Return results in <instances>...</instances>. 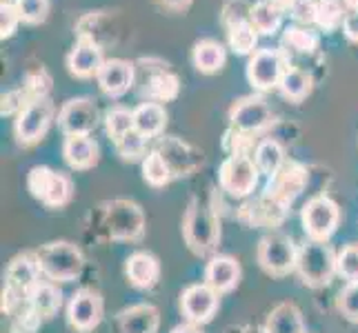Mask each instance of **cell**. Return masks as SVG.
Instances as JSON below:
<instances>
[{"mask_svg": "<svg viewBox=\"0 0 358 333\" xmlns=\"http://www.w3.org/2000/svg\"><path fill=\"white\" fill-rule=\"evenodd\" d=\"M54 120V105L47 101V98H41V101H34L24 107L20 114L16 116V138L20 145L29 147L36 145L43 135L47 133L49 125Z\"/></svg>", "mask_w": 358, "mask_h": 333, "instance_id": "8", "label": "cell"}, {"mask_svg": "<svg viewBox=\"0 0 358 333\" xmlns=\"http://www.w3.org/2000/svg\"><path fill=\"white\" fill-rule=\"evenodd\" d=\"M18 16L27 24H38L49 14V0H20L16 5Z\"/></svg>", "mask_w": 358, "mask_h": 333, "instance_id": "40", "label": "cell"}, {"mask_svg": "<svg viewBox=\"0 0 358 333\" xmlns=\"http://www.w3.org/2000/svg\"><path fill=\"white\" fill-rule=\"evenodd\" d=\"M36 260L41 265L43 276L54 280V282H71L80 276L83 271V253L76 244L58 240V242H49L41 246L36 251Z\"/></svg>", "mask_w": 358, "mask_h": 333, "instance_id": "3", "label": "cell"}, {"mask_svg": "<svg viewBox=\"0 0 358 333\" xmlns=\"http://www.w3.org/2000/svg\"><path fill=\"white\" fill-rule=\"evenodd\" d=\"M105 65L103 49L92 36H80L76 47L67 56V67L76 78H92L98 76V71Z\"/></svg>", "mask_w": 358, "mask_h": 333, "instance_id": "17", "label": "cell"}, {"mask_svg": "<svg viewBox=\"0 0 358 333\" xmlns=\"http://www.w3.org/2000/svg\"><path fill=\"white\" fill-rule=\"evenodd\" d=\"M285 63H282V56L274 49H261L256 52L247 65V78L254 84L256 89H271L280 84L282 73H285Z\"/></svg>", "mask_w": 358, "mask_h": 333, "instance_id": "14", "label": "cell"}, {"mask_svg": "<svg viewBox=\"0 0 358 333\" xmlns=\"http://www.w3.org/2000/svg\"><path fill=\"white\" fill-rule=\"evenodd\" d=\"M271 122V109L263 98L252 96L241 101L236 107L231 109V127L236 133L250 135L265 129Z\"/></svg>", "mask_w": 358, "mask_h": 333, "instance_id": "15", "label": "cell"}, {"mask_svg": "<svg viewBox=\"0 0 358 333\" xmlns=\"http://www.w3.org/2000/svg\"><path fill=\"white\" fill-rule=\"evenodd\" d=\"M98 84H101L103 94L118 98L122 94H127L129 87L134 84V65L127 60H105V65L101 67L96 76Z\"/></svg>", "mask_w": 358, "mask_h": 333, "instance_id": "18", "label": "cell"}, {"mask_svg": "<svg viewBox=\"0 0 358 333\" xmlns=\"http://www.w3.org/2000/svg\"><path fill=\"white\" fill-rule=\"evenodd\" d=\"M158 311L152 304H136L120 313L122 333H156L158 331Z\"/></svg>", "mask_w": 358, "mask_h": 333, "instance_id": "23", "label": "cell"}, {"mask_svg": "<svg viewBox=\"0 0 358 333\" xmlns=\"http://www.w3.org/2000/svg\"><path fill=\"white\" fill-rule=\"evenodd\" d=\"M336 306L350 323H358V282H348L336 298Z\"/></svg>", "mask_w": 358, "mask_h": 333, "instance_id": "39", "label": "cell"}, {"mask_svg": "<svg viewBox=\"0 0 358 333\" xmlns=\"http://www.w3.org/2000/svg\"><path fill=\"white\" fill-rule=\"evenodd\" d=\"M267 3H269V5H274V7H278V9L282 11V9H289L294 0H267Z\"/></svg>", "mask_w": 358, "mask_h": 333, "instance_id": "46", "label": "cell"}, {"mask_svg": "<svg viewBox=\"0 0 358 333\" xmlns=\"http://www.w3.org/2000/svg\"><path fill=\"white\" fill-rule=\"evenodd\" d=\"M160 156L165 158V163L169 165L171 174L174 176H185L196 167V154L189 145H185L176 138H167L163 140V145L156 149Z\"/></svg>", "mask_w": 358, "mask_h": 333, "instance_id": "22", "label": "cell"}, {"mask_svg": "<svg viewBox=\"0 0 358 333\" xmlns=\"http://www.w3.org/2000/svg\"><path fill=\"white\" fill-rule=\"evenodd\" d=\"M343 5L341 0H318L316 5V22L323 29H334L343 22Z\"/></svg>", "mask_w": 358, "mask_h": 333, "instance_id": "38", "label": "cell"}, {"mask_svg": "<svg viewBox=\"0 0 358 333\" xmlns=\"http://www.w3.org/2000/svg\"><path fill=\"white\" fill-rule=\"evenodd\" d=\"M18 22H20V16H18V9L14 5L0 7V34H3V38H9V36L16 31Z\"/></svg>", "mask_w": 358, "mask_h": 333, "instance_id": "42", "label": "cell"}, {"mask_svg": "<svg viewBox=\"0 0 358 333\" xmlns=\"http://www.w3.org/2000/svg\"><path fill=\"white\" fill-rule=\"evenodd\" d=\"M63 156L71 169H92L98 163V145L90 135H67L63 142Z\"/></svg>", "mask_w": 358, "mask_h": 333, "instance_id": "21", "label": "cell"}, {"mask_svg": "<svg viewBox=\"0 0 358 333\" xmlns=\"http://www.w3.org/2000/svg\"><path fill=\"white\" fill-rule=\"evenodd\" d=\"M265 333H305V323H303L301 309L292 302L278 304L267 318Z\"/></svg>", "mask_w": 358, "mask_h": 333, "instance_id": "24", "label": "cell"}, {"mask_svg": "<svg viewBox=\"0 0 358 333\" xmlns=\"http://www.w3.org/2000/svg\"><path fill=\"white\" fill-rule=\"evenodd\" d=\"M303 229L310 236V240H323L327 242L331 233L336 231L338 220H341V209L338 205L327 198V195H316L303 207Z\"/></svg>", "mask_w": 358, "mask_h": 333, "instance_id": "6", "label": "cell"}, {"mask_svg": "<svg viewBox=\"0 0 358 333\" xmlns=\"http://www.w3.org/2000/svg\"><path fill=\"white\" fill-rule=\"evenodd\" d=\"M27 302L41 320H49L58 313L60 302H63V293H60L58 287L52 285V282H41V285L29 293Z\"/></svg>", "mask_w": 358, "mask_h": 333, "instance_id": "26", "label": "cell"}, {"mask_svg": "<svg viewBox=\"0 0 358 333\" xmlns=\"http://www.w3.org/2000/svg\"><path fill=\"white\" fill-rule=\"evenodd\" d=\"M147 135H143L138 129H131L129 133H125L116 145V149L120 154V158L125 160H141L147 156Z\"/></svg>", "mask_w": 358, "mask_h": 333, "instance_id": "35", "label": "cell"}, {"mask_svg": "<svg viewBox=\"0 0 358 333\" xmlns=\"http://www.w3.org/2000/svg\"><path fill=\"white\" fill-rule=\"evenodd\" d=\"M229 45L236 54L241 56H247L254 52V47L258 43V31L254 29V24L250 18L245 20H236L229 24Z\"/></svg>", "mask_w": 358, "mask_h": 333, "instance_id": "31", "label": "cell"}, {"mask_svg": "<svg viewBox=\"0 0 358 333\" xmlns=\"http://www.w3.org/2000/svg\"><path fill=\"white\" fill-rule=\"evenodd\" d=\"M98 125V107L92 98H71L58 111V127L65 135H90Z\"/></svg>", "mask_w": 358, "mask_h": 333, "instance_id": "10", "label": "cell"}, {"mask_svg": "<svg viewBox=\"0 0 358 333\" xmlns=\"http://www.w3.org/2000/svg\"><path fill=\"white\" fill-rule=\"evenodd\" d=\"M171 333H203L199 325H192V323H185V325H178L171 329Z\"/></svg>", "mask_w": 358, "mask_h": 333, "instance_id": "44", "label": "cell"}, {"mask_svg": "<svg viewBox=\"0 0 358 333\" xmlns=\"http://www.w3.org/2000/svg\"><path fill=\"white\" fill-rule=\"evenodd\" d=\"M107 229L114 240H138L145 231V216L138 205L114 200L107 205Z\"/></svg>", "mask_w": 358, "mask_h": 333, "instance_id": "9", "label": "cell"}, {"mask_svg": "<svg viewBox=\"0 0 358 333\" xmlns=\"http://www.w3.org/2000/svg\"><path fill=\"white\" fill-rule=\"evenodd\" d=\"M218 291L203 282V285H189L180 295V309L182 316L192 325H205L218 311Z\"/></svg>", "mask_w": 358, "mask_h": 333, "instance_id": "11", "label": "cell"}, {"mask_svg": "<svg viewBox=\"0 0 358 333\" xmlns=\"http://www.w3.org/2000/svg\"><path fill=\"white\" fill-rule=\"evenodd\" d=\"M296 274L307 287H327L336 271V253L323 240H307L296 258Z\"/></svg>", "mask_w": 358, "mask_h": 333, "instance_id": "1", "label": "cell"}, {"mask_svg": "<svg viewBox=\"0 0 358 333\" xmlns=\"http://www.w3.org/2000/svg\"><path fill=\"white\" fill-rule=\"evenodd\" d=\"M194 65L201 73H216L225 65V49L216 40H201L194 47Z\"/></svg>", "mask_w": 358, "mask_h": 333, "instance_id": "29", "label": "cell"}, {"mask_svg": "<svg viewBox=\"0 0 358 333\" xmlns=\"http://www.w3.org/2000/svg\"><path fill=\"white\" fill-rule=\"evenodd\" d=\"M105 129L109 133V138H112L114 142H118L122 135L129 133L131 129H136V125H134V111H129L125 107H114L112 111H107Z\"/></svg>", "mask_w": 358, "mask_h": 333, "instance_id": "34", "label": "cell"}, {"mask_svg": "<svg viewBox=\"0 0 358 333\" xmlns=\"http://www.w3.org/2000/svg\"><path fill=\"white\" fill-rule=\"evenodd\" d=\"M278 87L285 98H289V101H294V103H301L312 89V78L299 67H287L285 73H282Z\"/></svg>", "mask_w": 358, "mask_h": 333, "instance_id": "30", "label": "cell"}, {"mask_svg": "<svg viewBox=\"0 0 358 333\" xmlns=\"http://www.w3.org/2000/svg\"><path fill=\"white\" fill-rule=\"evenodd\" d=\"M27 187L34 198H38L43 205L54 209L67 205L73 191L71 180L65 174H58V171L49 167H34L27 176Z\"/></svg>", "mask_w": 358, "mask_h": 333, "instance_id": "4", "label": "cell"}, {"mask_svg": "<svg viewBox=\"0 0 358 333\" xmlns=\"http://www.w3.org/2000/svg\"><path fill=\"white\" fill-rule=\"evenodd\" d=\"M254 163L258 167L261 174H265L267 178L276 176L278 171L285 167V151L276 140H263L256 147L254 154Z\"/></svg>", "mask_w": 358, "mask_h": 333, "instance_id": "27", "label": "cell"}, {"mask_svg": "<svg viewBox=\"0 0 358 333\" xmlns=\"http://www.w3.org/2000/svg\"><path fill=\"white\" fill-rule=\"evenodd\" d=\"M258 167L256 163L245 154H234L229 156L223 165H220V187H223L234 198H245L250 195L256 184H258Z\"/></svg>", "mask_w": 358, "mask_h": 333, "instance_id": "5", "label": "cell"}, {"mask_svg": "<svg viewBox=\"0 0 358 333\" xmlns=\"http://www.w3.org/2000/svg\"><path fill=\"white\" fill-rule=\"evenodd\" d=\"M307 184V171L296 165V163H289L285 165L276 176H271L267 187H265V198H269L271 202H276L280 207H287L296 200V195H299Z\"/></svg>", "mask_w": 358, "mask_h": 333, "instance_id": "12", "label": "cell"}, {"mask_svg": "<svg viewBox=\"0 0 358 333\" xmlns=\"http://www.w3.org/2000/svg\"><path fill=\"white\" fill-rule=\"evenodd\" d=\"M178 87L180 84L174 73H169L167 69H160L145 82V94L150 98V103H167V101H174L178 96Z\"/></svg>", "mask_w": 358, "mask_h": 333, "instance_id": "28", "label": "cell"}, {"mask_svg": "<svg viewBox=\"0 0 358 333\" xmlns=\"http://www.w3.org/2000/svg\"><path fill=\"white\" fill-rule=\"evenodd\" d=\"M125 274L129 285L136 289H152L160 278V265L158 260L147 251H136L127 258Z\"/></svg>", "mask_w": 358, "mask_h": 333, "instance_id": "20", "label": "cell"}, {"mask_svg": "<svg viewBox=\"0 0 358 333\" xmlns=\"http://www.w3.org/2000/svg\"><path fill=\"white\" fill-rule=\"evenodd\" d=\"M182 236L194 253L199 256L212 253L220 240V225L214 214V207H207L201 200H194L182 220Z\"/></svg>", "mask_w": 358, "mask_h": 333, "instance_id": "2", "label": "cell"}, {"mask_svg": "<svg viewBox=\"0 0 358 333\" xmlns=\"http://www.w3.org/2000/svg\"><path fill=\"white\" fill-rule=\"evenodd\" d=\"M343 31L345 36L352 40V43H358V9H352L345 14L343 18Z\"/></svg>", "mask_w": 358, "mask_h": 333, "instance_id": "43", "label": "cell"}, {"mask_svg": "<svg viewBox=\"0 0 358 333\" xmlns=\"http://www.w3.org/2000/svg\"><path fill=\"white\" fill-rule=\"evenodd\" d=\"M296 258L299 249L282 233L265 236L258 244V262L269 276H287L289 271H296Z\"/></svg>", "mask_w": 358, "mask_h": 333, "instance_id": "7", "label": "cell"}, {"mask_svg": "<svg viewBox=\"0 0 358 333\" xmlns=\"http://www.w3.org/2000/svg\"><path fill=\"white\" fill-rule=\"evenodd\" d=\"M336 271L348 282H358V242L343 246V251L336 256Z\"/></svg>", "mask_w": 358, "mask_h": 333, "instance_id": "37", "label": "cell"}, {"mask_svg": "<svg viewBox=\"0 0 358 333\" xmlns=\"http://www.w3.org/2000/svg\"><path fill=\"white\" fill-rule=\"evenodd\" d=\"M343 5L352 11V9H358V0H343Z\"/></svg>", "mask_w": 358, "mask_h": 333, "instance_id": "47", "label": "cell"}, {"mask_svg": "<svg viewBox=\"0 0 358 333\" xmlns=\"http://www.w3.org/2000/svg\"><path fill=\"white\" fill-rule=\"evenodd\" d=\"M143 178L152 184V187H165V184L174 178L165 158L158 151H150L143 158Z\"/></svg>", "mask_w": 358, "mask_h": 333, "instance_id": "33", "label": "cell"}, {"mask_svg": "<svg viewBox=\"0 0 358 333\" xmlns=\"http://www.w3.org/2000/svg\"><path fill=\"white\" fill-rule=\"evenodd\" d=\"M18 3H20V0H3V5H14V7H16Z\"/></svg>", "mask_w": 358, "mask_h": 333, "instance_id": "48", "label": "cell"}, {"mask_svg": "<svg viewBox=\"0 0 358 333\" xmlns=\"http://www.w3.org/2000/svg\"><path fill=\"white\" fill-rule=\"evenodd\" d=\"M41 265L36 260V253L16 256L7 267V289L20 293L22 298H29V293L41 285Z\"/></svg>", "mask_w": 358, "mask_h": 333, "instance_id": "16", "label": "cell"}, {"mask_svg": "<svg viewBox=\"0 0 358 333\" xmlns=\"http://www.w3.org/2000/svg\"><path fill=\"white\" fill-rule=\"evenodd\" d=\"M282 43H285L287 47H292L294 52L307 54V52H314L316 49L318 36L310 29H303V27H287L285 36H282Z\"/></svg>", "mask_w": 358, "mask_h": 333, "instance_id": "36", "label": "cell"}, {"mask_svg": "<svg viewBox=\"0 0 358 333\" xmlns=\"http://www.w3.org/2000/svg\"><path fill=\"white\" fill-rule=\"evenodd\" d=\"M280 18H282V11L274 5H269L267 0H261L250 9V20L254 24V29L258 34H274L280 27Z\"/></svg>", "mask_w": 358, "mask_h": 333, "instance_id": "32", "label": "cell"}, {"mask_svg": "<svg viewBox=\"0 0 358 333\" xmlns=\"http://www.w3.org/2000/svg\"><path fill=\"white\" fill-rule=\"evenodd\" d=\"M316 0H294L289 11H292V16L294 20H299L303 24H312L316 22Z\"/></svg>", "mask_w": 358, "mask_h": 333, "instance_id": "41", "label": "cell"}, {"mask_svg": "<svg viewBox=\"0 0 358 333\" xmlns=\"http://www.w3.org/2000/svg\"><path fill=\"white\" fill-rule=\"evenodd\" d=\"M241 280V265L229 256H214L207 262L205 282L218 293H227L238 285Z\"/></svg>", "mask_w": 358, "mask_h": 333, "instance_id": "19", "label": "cell"}, {"mask_svg": "<svg viewBox=\"0 0 358 333\" xmlns=\"http://www.w3.org/2000/svg\"><path fill=\"white\" fill-rule=\"evenodd\" d=\"M67 320H69V325L80 333L94 331L103 320L101 295L90 289L73 293V298L67 304Z\"/></svg>", "mask_w": 358, "mask_h": 333, "instance_id": "13", "label": "cell"}, {"mask_svg": "<svg viewBox=\"0 0 358 333\" xmlns=\"http://www.w3.org/2000/svg\"><path fill=\"white\" fill-rule=\"evenodd\" d=\"M163 5L169 7V9L180 11V9H187L192 5V0H163Z\"/></svg>", "mask_w": 358, "mask_h": 333, "instance_id": "45", "label": "cell"}, {"mask_svg": "<svg viewBox=\"0 0 358 333\" xmlns=\"http://www.w3.org/2000/svg\"><path fill=\"white\" fill-rule=\"evenodd\" d=\"M167 114L160 103H143L134 109V125L147 138H154L165 129Z\"/></svg>", "mask_w": 358, "mask_h": 333, "instance_id": "25", "label": "cell"}]
</instances>
